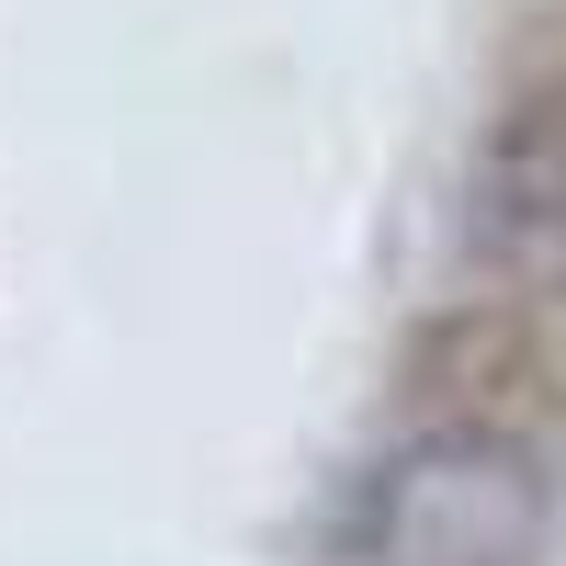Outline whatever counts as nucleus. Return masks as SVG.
Returning <instances> with one entry per match:
<instances>
[{"mask_svg":"<svg viewBox=\"0 0 566 566\" xmlns=\"http://www.w3.org/2000/svg\"><path fill=\"white\" fill-rule=\"evenodd\" d=\"M555 261H566V193H555Z\"/></svg>","mask_w":566,"mask_h":566,"instance_id":"nucleus-2","label":"nucleus"},{"mask_svg":"<svg viewBox=\"0 0 566 566\" xmlns=\"http://www.w3.org/2000/svg\"><path fill=\"white\" fill-rule=\"evenodd\" d=\"M544 464L499 431H419L363 488V566H533L544 555Z\"/></svg>","mask_w":566,"mask_h":566,"instance_id":"nucleus-1","label":"nucleus"}]
</instances>
